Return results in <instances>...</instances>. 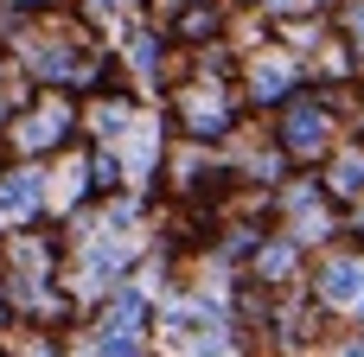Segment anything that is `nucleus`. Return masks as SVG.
<instances>
[{"label":"nucleus","instance_id":"nucleus-1","mask_svg":"<svg viewBox=\"0 0 364 357\" xmlns=\"http://www.w3.org/2000/svg\"><path fill=\"white\" fill-rule=\"evenodd\" d=\"M32 198H38V185H32V179H13V185L0 192V204H6V211H26Z\"/></svg>","mask_w":364,"mask_h":357}]
</instances>
